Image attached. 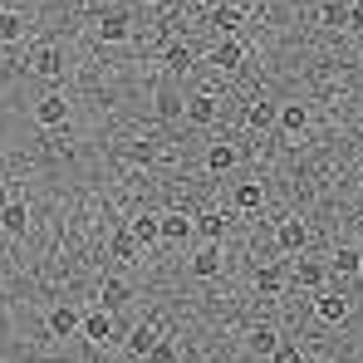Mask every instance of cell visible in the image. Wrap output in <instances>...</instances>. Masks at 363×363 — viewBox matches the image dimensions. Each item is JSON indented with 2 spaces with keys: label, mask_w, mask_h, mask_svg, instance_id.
Listing matches in <instances>:
<instances>
[{
  "label": "cell",
  "mask_w": 363,
  "mask_h": 363,
  "mask_svg": "<svg viewBox=\"0 0 363 363\" xmlns=\"http://www.w3.org/2000/svg\"><path fill=\"white\" fill-rule=\"evenodd\" d=\"M182 113H186L191 128H211V123L221 118V99H216L211 89H201V94H191V99L182 104Z\"/></svg>",
  "instance_id": "6da1fadb"
},
{
  "label": "cell",
  "mask_w": 363,
  "mask_h": 363,
  "mask_svg": "<svg viewBox=\"0 0 363 363\" xmlns=\"http://www.w3.org/2000/svg\"><path fill=\"white\" fill-rule=\"evenodd\" d=\"M79 334L89 339V344H108L113 339V309H84V324H79Z\"/></svg>",
  "instance_id": "7a4b0ae2"
},
{
  "label": "cell",
  "mask_w": 363,
  "mask_h": 363,
  "mask_svg": "<svg viewBox=\"0 0 363 363\" xmlns=\"http://www.w3.org/2000/svg\"><path fill=\"white\" fill-rule=\"evenodd\" d=\"M324 280H329V265L324 260H295V270H290V285L295 290H324Z\"/></svg>",
  "instance_id": "3957f363"
},
{
  "label": "cell",
  "mask_w": 363,
  "mask_h": 363,
  "mask_svg": "<svg viewBox=\"0 0 363 363\" xmlns=\"http://www.w3.org/2000/svg\"><path fill=\"white\" fill-rule=\"evenodd\" d=\"M241 64H245L241 40H216V50H211V69H216V74H236Z\"/></svg>",
  "instance_id": "277c9868"
},
{
  "label": "cell",
  "mask_w": 363,
  "mask_h": 363,
  "mask_svg": "<svg viewBox=\"0 0 363 363\" xmlns=\"http://www.w3.org/2000/svg\"><path fill=\"white\" fill-rule=\"evenodd\" d=\"M35 118H40V128H64L69 123V104H64V94H45L40 104H35Z\"/></svg>",
  "instance_id": "5b68a950"
},
{
  "label": "cell",
  "mask_w": 363,
  "mask_h": 363,
  "mask_svg": "<svg viewBox=\"0 0 363 363\" xmlns=\"http://www.w3.org/2000/svg\"><path fill=\"white\" fill-rule=\"evenodd\" d=\"M275 241H280V250H285V255H304V245H309V226H304L300 216H290V221H280Z\"/></svg>",
  "instance_id": "8992f818"
},
{
  "label": "cell",
  "mask_w": 363,
  "mask_h": 363,
  "mask_svg": "<svg viewBox=\"0 0 363 363\" xmlns=\"http://www.w3.org/2000/svg\"><path fill=\"white\" fill-rule=\"evenodd\" d=\"M290 270H295V265H285V260H270V265H260V275H255V290H260V295H280V290L290 285Z\"/></svg>",
  "instance_id": "52a82bcc"
},
{
  "label": "cell",
  "mask_w": 363,
  "mask_h": 363,
  "mask_svg": "<svg viewBox=\"0 0 363 363\" xmlns=\"http://www.w3.org/2000/svg\"><path fill=\"white\" fill-rule=\"evenodd\" d=\"M128 300H133V285H128L123 275H104V280H99V304H104V309H123Z\"/></svg>",
  "instance_id": "ba28073f"
},
{
  "label": "cell",
  "mask_w": 363,
  "mask_h": 363,
  "mask_svg": "<svg viewBox=\"0 0 363 363\" xmlns=\"http://www.w3.org/2000/svg\"><path fill=\"white\" fill-rule=\"evenodd\" d=\"M0 231H5V236H25V231H30V201H25V196H15V201L0 211Z\"/></svg>",
  "instance_id": "9c48e42d"
},
{
  "label": "cell",
  "mask_w": 363,
  "mask_h": 363,
  "mask_svg": "<svg viewBox=\"0 0 363 363\" xmlns=\"http://www.w3.org/2000/svg\"><path fill=\"white\" fill-rule=\"evenodd\" d=\"M79 324H84V314H79L74 304H55V309H50V334H55V339H74Z\"/></svg>",
  "instance_id": "30bf717a"
},
{
  "label": "cell",
  "mask_w": 363,
  "mask_h": 363,
  "mask_svg": "<svg viewBox=\"0 0 363 363\" xmlns=\"http://www.w3.org/2000/svg\"><path fill=\"white\" fill-rule=\"evenodd\" d=\"M162 221V241L182 245L186 236H196V216H186V211H167V216H157Z\"/></svg>",
  "instance_id": "8fae6325"
},
{
  "label": "cell",
  "mask_w": 363,
  "mask_h": 363,
  "mask_svg": "<svg viewBox=\"0 0 363 363\" xmlns=\"http://www.w3.org/2000/svg\"><path fill=\"white\" fill-rule=\"evenodd\" d=\"M241 25H245V10H236L231 0L211 10V30H216L221 40H236V30H241Z\"/></svg>",
  "instance_id": "7c38bea8"
},
{
  "label": "cell",
  "mask_w": 363,
  "mask_h": 363,
  "mask_svg": "<svg viewBox=\"0 0 363 363\" xmlns=\"http://www.w3.org/2000/svg\"><path fill=\"white\" fill-rule=\"evenodd\" d=\"M30 69H35L40 79H60V74H64V50H60V45H40L35 60H30Z\"/></svg>",
  "instance_id": "4fadbf2b"
},
{
  "label": "cell",
  "mask_w": 363,
  "mask_h": 363,
  "mask_svg": "<svg viewBox=\"0 0 363 363\" xmlns=\"http://www.w3.org/2000/svg\"><path fill=\"white\" fill-rule=\"evenodd\" d=\"M108 255L123 260V265H133V260H143V245H138V236H133L128 226H118V231L108 236Z\"/></svg>",
  "instance_id": "5bb4252c"
},
{
  "label": "cell",
  "mask_w": 363,
  "mask_h": 363,
  "mask_svg": "<svg viewBox=\"0 0 363 363\" xmlns=\"http://www.w3.org/2000/svg\"><path fill=\"white\" fill-rule=\"evenodd\" d=\"M314 314H319L324 324H344V319H349V300H344V295H334V290H319Z\"/></svg>",
  "instance_id": "9a60e30c"
},
{
  "label": "cell",
  "mask_w": 363,
  "mask_h": 363,
  "mask_svg": "<svg viewBox=\"0 0 363 363\" xmlns=\"http://www.w3.org/2000/svg\"><path fill=\"white\" fill-rule=\"evenodd\" d=\"M191 275H196V280H216V275H221V245H201V250H196V255H191Z\"/></svg>",
  "instance_id": "2e32d148"
},
{
  "label": "cell",
  "mask_w": 363,
  "mask_h": 363,
  "mask_svg": "<svg viewBox=\"0 0 363 363\" xmlns=\"http://www.w3.org/2000/svg\"><path fill=\"white\" fill-rule=\"evenodd\" d=\"M329 275H363V250H354V245H339L334 255H329Z\"/></svg>",
  "instance_id": "e0dca14e"
},
{
  "label": "cell",
  "mask_w": 363,
  "mask_h": 363,
  "mask_svg": "<svg viewBox=\"0 0 363 363\" xmlns=\"http://www.w3.org/2000/svg\"><path fill=\"white\" fill-rule=\"evenodd\" d=\"M133 35V25H128V15H118V10H108V15H99V40L104 45H123Z\"/></svg>",
  "instance_id": "ac0fdd59"
},
{
  "label": "cell",
  "mask_w": 363,
  "mask_h": 363,
  "mask_svg": "<svg viewBox=\"0 0 363 363\" xmlns=\"http://www.w3.org/2000/svg\"><path fill=\"white\" fill-rule=\"evenodd\" d=\"M162 64H167V74H191V69H196V50H191L186 40H177V45H167Z\"/></svg>",
  "instance_id": "d6986e66"
},
{
  "label": "cell",
  "mask_w": 363,
  "mask_h": 363,
  "mask_svg": "<svg viewBox=\"0 0 363 363\" xmlns=\"http://www.w3.org/2000/svg\"><path fill=\"white\" fill-rule=\"evenodd\" d=\"M245 123H250L255 133H265V128H275V123H280V104H270V99H255V104L245 108Z\"/></svg>",
  "instance_id": "ffe728a7"
},
{
  "label": "cell",
  "mask_w": 363,
  "mask_h": 363,
  "mask_svg": "<svg viewBox=\"0 0 363 363\" xmlns=\"http://www.w3.org/2000/svg\"><path fill=\"white\" fill-rule=\"evenodd\" d=\"M226 226H231V216H226V211H201V216H196V236H206L211 245H221Z\"/></svg>",
  "instance_id": "44dd1931"
},
{
  "label": "cell",
  "mask_w": 363,
  "mask_h": 363,
  "mask_svg": "<svg viewBox=\"0 0 363 363\" xmlns=\"http://www.w3.org/2000/svg\"><path fill=\"white\" fill-rule=\"evenodd\" d=\"M280 128H285L290 138H304V133H309V108H304V104H280Z\"/></svg>",
  "instance_id": "7402d4cb"
},
{
  "label": "cell",
  "mask_w": 363,
  "mask_h": 363,
  "mask_svg": "<svg viewBox=\"0 0 363 363\" xmlns=\"http://www.w3.org/2000/svg\"><path fill=\"white\" fill-rule=\"evenodd\" d=\"M25 30H30V20L20 10H0V45H20Z\"/></svg>",
  "instance_id": "603a6c76"
},
{
  "label": "cell",
  "mask_w": 363,
  "mask_h": 363,
  "mask_svg": "<svg viewBox=\"0 0 363 363\" xmlns=\"http://www.w3.org/2000/svg\"><path fill=\"white\" fill-rule=\"evenodd\" d=\"M128 231L138 236V245H143V250L162 241V221H157V216H133V221H128Z\"/></svg>",
  "instance_id": "cb8c5ba5"
},
{
  "label": "cell",
  "mask_w": 363,
  "mask_h": 363,
  "mask_svg": "<svg viewBox=\"0 0 363 363\" xmlns=\"http://www.w3.org/2000/svg\"><path fill=\"white\" fill-rule=\"evenodd\" d=\"M231 167H236V147H231V143H211V147H206V172L221 177V172H231Z\"/></svg>",
  "instance_id": "d4e9b609"
},
{
  "label": "cell",
  "mask_w": 363,
  "mask_h": 363,
  "mask_svg": "<svg viewBox=\"0 0 363 363\" xmlns=\"http://www.w3.org/2000/svg\"><path fill=\"white\" fill-rule=\"evenodd\" d=\"M319 25L324 30H349V5L344 0H324L319 5Z\"/></svg>",
  "instance_id": "484cf974"
},
{
  "label": "cell",
  "mask_w": 363,
  "mask_h": 363,
  "mask_svg": "<svg viewBox=\"0 0 363 363\" xmlns=\"http://www.w3.org/2000/svg\"><path fill=\"white\" fill-rule=\"evenodd\" d=\"M236 206H241V211H260V206H265V186H260V182H241V186H236Z\"/></svg>",
  "instance_id": "4316f807"
},
{
  "label": "cell",
  "mask_w": 363,
  "mask_h": 363,
  "mask_svg": "<svg viewBox=\"0 0 363 363\" xmlns=\"http://www.w3.org/2000/svg\"><path fill=\"white\" fill-rule=\"evenodd\" d=\"M245 344H250V354H265V359H270V349H275V344H280V334H275V329H270V324H255V329H250V339H245Z\"/></svg>",
  "instance_id": "83f0119b"
},
{
  "label": "cell",
  "mask_w": 363,
  "mask_h": 363,
  "mask_svg": "<svg viewBox=\"0 0 363 363\" xmlns=\"http://www.w3.org/2000/svg\"><path fill=\"white\" fill-rule=\"evenodd\" d=\"M157 339H162V334H157L152 324H138V329H133V339H128V349H133L138 359H147V349H152Z\"/></svg>",
  "instance_id": "f1b7e54d"
},
{
  "label": "cell",
  "mask_w": 363,
  "mask_h": 363,
  "mask_svg": "<svg viewBox=\"0 0 363 363\" xmlns=\"http://www.w3.org/2000/svg\"><path fill=\"white\" fill-rule=\"evenodd\" d=\"M143 363H177V344H172V339H157V344L147 349V359H143Z\"/></svg>",
  "instance_id": "f546056e"
},
{
  "label": "cell",
  "mask_w": 363,
  "mask_h": 363,
  "mask_svg": "<svg viewBox=\"0 0 363 363\" xmlns=\"http://www.w3.org/2000/svg\"><path fill=\"white\" fill-rule=\"evenodd\" d=\"M270 363H304L300 344H290V339H280V344H275V349H270Z\"/></svg>",
  "instance_id": "4dcf8cb0"
},
{
  "label": "cell",
  "mask_w": 363,
  "mask_h": 363,
  "mask_svg": "<svg viewBox=\"0 0 363 363\" xmlns=\"http://www.w3.org/2000/svg\"><path fill=\"white\" fill-rule=\"evenodd\" d=\"M349 30H354V35H363V0H354V5H349Z\"/></svg>",
  "instance_id": "1f68e13d"
},
{
  "label": "cell",
  "mask_w": 363,
  "mask_h": 363,
  "mask_svg": "<svg viewBox=\"0 0 363 363\" xmlns=\"http://www.w3.org/2000/svg\"><path fill=\"white\" fill-rule=\"evenodd\" d=\"M15 196H20V191H15V186H10V182H0V211H5V206H10V201H15Z\"/></svg>",
  "instance_id": "d6a6232c"
},
{
  "label": "cell",
  "mask_w": 363,
  "mask_h": 363,
  "mask_svg": "<svg viewBox=\"0 0 363 363\" xmlns=\"http://www.w3.org/2000/svg\"><path fill=\"white\" fill-rule=\"evenodd\" d=\"M201 5H206V10H216V5H226V0H201Z\"/></svg>",
  "instance_id": "836d02e7"
},
{
  "label": "cell",
  "mask_w": 363,
  "mask_h": 363,
  "mask_svg": "<svg viewBox=\"0 0 363 363\" xmlns=\"http://www.w3.org/2000/svg\"><path fill=\"white\" fill-rule=\"evenodd\" d=\"M359 191H363V186H359Z\"/></svg>",
  "instance_id": "e575fe53"
}]
</instances>
